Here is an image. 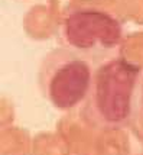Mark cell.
<instances>
[{
    "instance_id": "obj_5",
    "label": "cell",
    "mask_w": 143,
    "mask_h": 155,
    "mask_svg": "<svg viewBox=\"0 0 143 155\" xmlns=\"http://www.w3.org/2000/svg\"><path fill=\"white\" fill-rule=\"evenodd\" d=\"M23 32L32 41H48L59 34V25L46 5H33L22 19Z\"/></svg>"
},
{
    "instance_id": "obj_1",
    "label": "cell",
    "mask_w": 143,
    "mask_h": 155,
    "mask_svg": "<svg viewBox=\"0 0 143 155\" xmlns=\"http://www.w3.org/2000/svg\"><path fill=\"white\" fill-rule=\"evenodd\" d=\"M142 77V68L110 57L95 67L91 91L78 109L98 126L126 125L136 116Z\"/></svg>"
},
{
    "instance_id": "obj_12",
    "label": "cell",
    "mask_w": 143,
    "mask_h": 155,
    "mask_svg": "<svg viewBox=\"0 0 143 155\" xmlns=\"http://www.w3.org/2000/svg\"><path fill=\"white\" fill-rule=\"evenodd\" d=\"M136 117L140 122H143V77H142V81H140V90H139V100H137Z\"/></svg>"
},
{
    "instance_id": "obj_11",
    "label": "cell",
    "mask_w": 143,
    "mask_h": 155,
    "mask_svg": "<svg viewBox=\"0 0 143 155\" xmlns=\"http://www.w3.org/2000/svg\"><path fill=\"white\" fill-rule=\"evenodd\" d=\"M14 117H16L14 104L7 97H2V100H0V126L6 128V126L13 125Z\"/></svg>"
},
{
    "instance_id": "obj_4",
    "label": "cell",
    "mask_w": 143,
    "mask_h": 155,
    "mask_svg": "<svg viewBox=\"0 0 143 155\" xmlns=\"http://www.w3.org/2000/svg\"><path fill=\"white\" fill-rule=\"evenodd\" d=\"M98 129V125L90 120L80 109H75L56 122L55 130L67 142L72 155H91Z\"/></svg>"
},
{
    "instance_id": "obj_3",
    "label": "cell",
    "mask_w": 143,
    "mask_h": 155,
    "mask_svg": "<svg viewBox=\"0 0 143 155\" xmlns=\"http://www.w3.org/2000/svg\"><path fill=\"white\" fill-rule=\"evenodd\" d=\"M123 25L109 10L75 0L74 12L61 25L58 35L64 47L87 55L94 62H103L107 55L119 51L124 38Z\"/></svg>"
},
{
    "instance_id": "obj_6",
    "label": "cell",
    "mask_w": 143,
    "mask_h": 155,
    "mask_svg": "<svg viewBox=\"0 0 143 155\" xmlns=\"http://www.w3.org/2000/svg\"><path fill=\"white\" fill-rule=\"evenodd\" d=\"M33 136L22 126L10 125L0 132V155H30Z\"/></svg>"
},
{
    "instance_id": "obj_10",
    "label": "cell",
    "mask_w": 143,
    "mask_h": 155,
    "mask_svg": "<svg viewBox=\"0 0 143 155\" xmlns=\"http://www.w3.org/2000/svg\"><path fill=\"white\" fill-rule=\"evenodd\" d=\"M127 22L143 25V0H120Z\"/></svg>"
},
{
    "instance_id": "obj_2",
    "label": "cell",
    "mask_w": 143,
    "mask_h": 155,
    "mask_svg": "<svg viewBox=\"0 0 143 155\" xmlns=\"http://www.w3.org/2000/svg\"><path fill=\"white\" fill-rule=\"evenodd\" d=\"M94 73L91 58L62 45L43 57L38 70V86L49 104L67 113L87 100Z\"/></svg>"
},
{
    "instance_id": "obj_9",
    "label": "cell",
    "mask_w": 143,
    "mask_h": 155,
    "mask_svg": "<svg viewBox=\"0 0 143 155\" xmlns=\"http://www.w3.org/2000/svg\"><path fill=\"white\" fill-rule=\"evenodd\" d=\"M46 6L49 12L52 13L54 19L56 20V23L61 28L67 18L74 12L75 0H46Z\"/></svg>"
},
{
    "instance_id": "obj_8",
    "label": "cell",
    "mask_w": 143,
    "mask_h": 155,
    "mask_svg": "<svg viewBox=\"0 0 143 155\" xmlns=\"http://www.w3.org/2000/svg\"><path fill=\"white\" fill-rule=\"evenodd\" d=\"M117 55L130 62L132 65H136L143 70V31L124 35Z\"/></svg>"
},
{
    "instance_id": "obj_7",
    "label": "cell",
    "mask_w": 143,
    "mask_h": 155,
    "mask_svg": "<svg viewBox=\"0 0 143 155\" xmlns=\"http://www.w3.org/2000/svg\"><path fill=\"white\" fill-rule=\"evenodd\" d=\"M30 155H72V152L56 130H42L33 135Z\"/></svg>"
}]
</instances>
